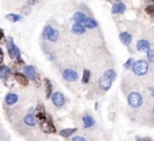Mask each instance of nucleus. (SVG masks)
Returning <instances> with one entry per match:
<instances>
[{
    "label": "nucleus",
    "mask_w": 154,
    "mask_h": 141,
    "mask_svg": "<svg viewBox=\"0 0 154 141\" xmlns=\"http://www.w3.org/2000/svg\"><path fill=\"white\" fill-rule=\"evenodd\" d=\"M116 78V74L114 70H107L100 78H99V86H100L101 90L108 91L112 86V82L114 81V79Z\"/></svg>",
    "instance_id": "f257e3e1"
},
{
    "label": "nucleus",
    "mask_w": 154,
    "mask_h": 141,
    "mask_svg": "<svg viewBox=\"0 0 154 141\" xmlns=\"http://www.w3.org/2000/svg\"><path fill=\"white\" fill-rule=\"evenodd\" d=\"M148 63L143 60H137V61L134 62L132 66L133 73L137 76H143L145 75L146 73L148 72Z\"/></svg>",
    "instance_id": "f03ea898"
},
{
    "label": "nucleus",
    "mask_w": 154,
    "mask_h": 141,
    "mask_svg": "<svg viewBox=\"0 0 154 141\" xmlns=\"http://www.w3.org/2000/svg\"><path fill=\"white\" fill-rule=\"evenodd\" d=\"M128 103L131 107H139L143 104V97L139 93L133 92L128 96Z\"/></svg>",
    "instance_id": "7ed1b4c3"
},
{
    "label": "nucleus",
    "mask_w": 154,
    "mask_h": 141,
    "mask_svg": "<svg viewBox=\"0 0 154 141\" xmlns=\"http://www.w3.org/2000/svg\"><path fill=\"white\" fill-rule=\"evenodd\" d=\"M8 52H9V55L12 59H19L20 58V51L14 44L13 39L11 37H9V39H8Z\"/></svg>",
    "instance_id": "20e7f679"
},
{
    "label": "nucleus",
    "mask_w": 154,
    "mask_h": 141,
    "mask_svg": "<svg viewBox=\"0 0 154 141\" xmlns=\"http://www.w3.org/2000/svg\"><path fill=\"white\" fill-rule=\"evenodd\" d=\"M43 37L49 41H56L59 37V33L56 28H52V26H47L43 31Z\"/></svg>",
    "instance_id": "39448f33"
},
{
    "label": "nucleus",
    "mask_w": 154,
    "mask_h": 141,
    "mask_svg": "<svg viewBox=\"0 0 154 141\" xmlns=\"http://www.w3.org/2000/svg\"><path fill=\"white\" fill-rule=\"evenodd\" d=\"M34 114H35V118H36V120L40 124H42L43 122L47 120V118H48L47 114H45V106H43V104H39L38 106L35 109Z\"/></svg>",
    "instance_id": "423d86ee"
},
{
    "label": "nucleus",
    "mask_w": 154,
    "mask_h": 141,
    "mask_svg": "<svg viewBox=\"0 0 154 141\" xmlns=\"http://www.w3.org/2000/svg\"><path fill=\"white\" fill-rule=\"evenodd\" d=\"M62 77L66 81H76L77 78H78V74H77L76 70H72V68H66V70L62 72Z\"/></svg>",
    "instance_id": "0eeeda50"
},
{
    "label": "nucleus",
    "mask_w": 154,
    "mask_h": 141,
    "mask_svg": "<svg viewBox=\"0 0 154 141\" xmlns=\"http://www.w3.org/2000/svg\"><path fill=\"white\" fill-rule=\"evenodd\" d=\"M41 130L45 133H55L56 132L55 126H54L53 122H52V120L50 119L49 117H48L47 120L41 124Z\"/></svg>",
    "instance_id": "6e6552de"
},
{
    "label": "nucleus",
    "mask_w": 154,
    "mask_h": 141,
    "mask_svg": "<svg viewBox=\"0 0 154 141\" xmlns=\"http://www.w3.org/2000/svg\"><path fill=\"white\" fill-rule=\"evenodd\" d=\"M52 101L56 106H62L64 104V96L59 92H56L52 95Z\"/></svg>",
    "instance_id": "1a4fd4ad"
},
{
    "label": "nucleus",
    "mask_w": 154,
    "mask_h": 141,
    "mask_svg": "<svg viewBox=\"0 0 154 141\" xmlns=\"http://www.w3.org/2000/svg\"><path fill=\"white\" fill-rule=\"evenodd\" d=\"M136 47L139 52H147L148 53V52L151 50V44H150L149 41L146 40V39H141V40H139L138 42H137Z\"/></svg>",
    "instance_id": "9d476101"
},
{
    "label": "nucleus",
    "mask_w": 154,
    "mask_h": 141,
    "mask_svg": "<svg viewBox=\"0 0 154 141\" xmlns=\"http://www.w3.org/2000/svg\"><path fill=\"white\" fill-rule=\"evenodd\" d=\"M23 70H24V73H26V76L29 79H31V80L36 79V72H35L34 66H32V65L24 66Z\"/></svg>",
    "instance_id": "9b49d317"
},
{
    "label": "nucleus",
    "mask_w": 154,
    "mask_h": 141,
    "mask_svg": "<svg viewBox=\"0 0 154 141\" xmlns=\"http://www.w3.org/2000/svg\"><path fill=\"white\" fill-rule=\"evenodd\" d=\"M14 77H15V79L17 80L18 83H20L21 86H28L29 83V78L26 77L24 74L22 73H18V72H16L15 74H14Z\"/></svg>",
    "instance_id": "f8f14e48"
},
{
    "label": "nucleus",
    "mask_w": 154,
    "mask_h": 141,
    "mask_svg": "<svg viewBox=\"0 0 154 141\" xmlns=\"http://www.w3.org/2000/svg\"><path fill=\"white\" fill-rule=\"evenodd\" d=\"M126 12V5L122 2H117L112 8V13L113 14H124Z\"/></svg>",
    "instance_id": "ddd939ff"
},
{
    "label": "nucleus",
    "mask_w": 154,
    "mask_h": 141,
    "mask_svg": "<svg viewBox=\"0 0 154 141\" xmlns=\"http://www.w3.org/2000/svg\"><path fill=\"white\" fill-rule=\"evenodd\" d=\"M73 19H74L75 21L77 22V23L85 24V22L87 21L88 17H87V16L85 15L84 13H82V12H76V13L73 15Z\"/></svg>",
    "instance_id": "4468645a"
},
{
    "label": "nucleus",
    "mask_w": 154,
    "mask_h": 141,
    "mask_svg": "<svg viewBox=\"0 0 154 141\" xmlns=\"http://www.w3.org/2000/svg\"><path fill=\"white\" fill-rule=\"evenodd\" d=\"M119 39L122 41V43H124L125 45H129L131 43V41H132V36L129 33L124 32L119 34Z\"/></svg>",
    "instance_id": "2eb2a0df"
},
{
    "label": "nucleus",
    "mask_w": 154,
    "mask_h": 141,
    "mask_svg": "<svg viewBox=\"0 0 154 141\" xmlns=\"http://www.w3.org/2000/svg\"><path fill=\"white\" fill-rule=\"evenodd\" d=\"M82 122H84V128H88L93 126V124H94V119H93L90 115L86 114V115H84V117H82Z\"/></svg>",
    "instance_id": "dca6fc26"
},
{
    "label": "nucleus",
    "mask_w": 154,
    "mask_h": 141,
    "mask_svg": "<svg viewBox=\"0 0 154 141\" xmlns=\"http://www.w3.org/2000/svg\"><path fill=\"white\" fill-rule=\"evenodd\" d=\"M24 123L26 124V125L29 126H35L36 125V118H35V116H33L32 114H28V115H26V117H24L23 119Z\"/></svg>",
    "instance_id": "f3484780"
},
{
    "label": "nucleus",
    "mask_w": 154,
    "mask_h": 141,
    "mask_svg": "<svg viewBox=\"0 0 154 141\" xmlns=\"http://www.w3.org/2000/svg\"><path fill=\"white\" fill-rule=\"evenodd\" d=\"M72 33L76 35H82L85 33V26L80 23H74L72 26Z\"/></svg>",
    "instance_id": "a211bd4d"
},
{
    "label": "nucleus",
    "mask_w": 154,
    "mask_h": 141,
    "mask_svg": "<svg viewBox=\"0 0 154 141\" xmlns=\"http://www.w3.org/2000/svg\"><path fill=\"white\" fill-rule=\"evenodd\" d=\"M18 101V96L16 94H8L5 97V102L9 105H13L15 104Z\"/></svg>",
    "instance_id": "6ab92c4d"
},
{
    "label": "nucleus",
    "mask_w": 154,
    "mask_h": 141,
    "mask_svg": "<svg viewBox=\"0 0 154 141\" xmlns=\"http://www.w3.org/2000/svg\"><path fill=\"white\" fill-rule=\"evenodd\" d=\"M45 97L47 99H49L51 97V93H52V84L50 82L49 79H45Z\"/></svg>",
    "instance_id": "aec40b11"
},
{
    "label": "nucleus",
    "mask_w": 154,
    "mask_h": 141,
    "mask_svg": "<svg viewBox=\"0 0 154 141\" xmlns=\"http://www.w3.org/2000/svg\"><path fill=\"white\" fill-rule=\"evenodd\" d=\"M10 73H11V70H10L8 66H5L2 64V65H1V68H0V77L2 78V79H5V77L10 75Z\"/></svg>",
    "instance_id": "412c9836"
},
{
    "label": "nucleus",
    "mask_w": 154,
    "mask_h": 141,
    "mask_svg": "<svg viewBox=\"0 0 154 141\" xmlns=\"http://www.w3.org/2000/svg\"><path fill=\"white\" fill-rule=\"evenodd\" d=\"M76 130H77V128H64V130H60L59 134H60V136L64 137V138H68L70 135H72L73 133L76 132Z\"/></svg>",
    "instance_id": "4be33fe9"
},
{
    "label": "nucleus",
    "mask_w": 154,
    "mask_h": 141,
    "mask_svg": "<svg viewBox=\"0 0 154 141\" xmlns=\"http://www.w3.org/2000/svg\"><path fill=\"white\" fill-rule=\"evenodd\" d=\"M86 28H96L97 26V23L95 22V20H93L92 18H88L87 19V21L85 22V24H84Z\"/></svg>",
    "instance_id": "5701e85b"
},
{
    "label": "nucleus",
    "mask_w": 154,
    "mask_h": 141,
    "mask_svg": "<svg viewBox=\"0 0 154 141\" xmlns=\"http://www.w3.org/2000/svg\"><path fill=\"white\" fill-rule=\"evenodd\" d=\"M5 18L12 22H16V21H18V20L21 19V17H20L19 15H16V14H9Z\"/></svg>",
    "instance_id": "b1692460"
},
{
    "label": "nucleus",
    "mask_w": 154,
    "mask_h": 141,
    "mask_svg": "<svg viewBox=\"0 0 154 141\" xmlns=\"http://www.w3.org/2000/svg\"><path fill=\"white\" fill-rule=\"evenodd\" d=\"M90 76H91L90 70H84V75H82V82H84V83H88L89 80H90Z\"/></svg>",
    "instance_id": "393cba45"
},
{
    "label": "nucleus",
    "mask_w": 154,
    "mask_h": 141,
    "mask_svg": "<svg viewBox=\"0 0 154 141\" xmlns=\"http://www.w3.org/2000/svg\"><path fill=\"white\" fill-rule=\"evenodd\" d=\"M146 13L149 14L150 16L154 18V4H151V5H147L146 7Z\"/></svg>",
    "instance_id": "a878e982"
},
{
    "label": "nucleus",
    "mask_w": 154,
    "mask_h": 141,
    "mask_svg": "<svg viewBox=\"0 0 154 141\" xmlns=\"http://www.w3.org/2000/svg\"><path fill=\"white\" fill-rule=\"evenodd\" d=\"M147 57H148V60L150 62H154V50L151 49L149 52L147 53Z\"/></svg>",
    "instance_id": "bb28decb"
},
{
    "label": "nucleus",
    "mask_w": 154,
    "mask_h": 141,
    "mask_svg": "<svg viewBox=\"0 0 154 141\" xmlns=\"http://www.w3.org/2000/svg\"><path fill=\"white\" fill-rule=\"evenodd\" d=\"M133 64H134V60H133V58H129L128 61L125 63V68H130L131 66H133Z\"/></svg>",
    "instance_id": "cd10ccee"
},
{
    "label": "nucleus",
    "mask_w": 154,
    "mask_h": 141,
    "mask_svg": "<svg viewBox=\"0 0 154 141\" xmlns=\"http://www.w3.org/2000/svg\"><path fill=\"white\" fill-rule=\"evenodd\" d=\"M72 141H86V139H85L84 137H82V136H76V137H74V138L72 139Z\"/></svg>",
    "instance_id": "c85d7f7f"
},
{
    "label": "nucleus",
    "mask_w": 154,
    "mask_h": 141,
    "mask_svg": "<svg viewBox=\"0 0 154 141\" xmlns=\"http://www.w3.org/2000/svg\"><path fill=\"white\" fill-rule=\"evenodd\" d=\"M30 12H31V10L29 9L28 7H23V8H22V13H23V14H26V15H28Z\"/></svg>",
    "instance_id": "c756f323"
},
{
    "label": "nucleus",
    "mask_w": 154,
    "mask_h": 141,
    "mask_svg": "<svg viewBox=\"0 0 154 141\" xmlns=\"http://www.w3.org/2000/svg\"><path fill=\"white\" fill-rule=\"evenodd\" d=\"M137 140L136 141H151V138H149V137H146V138H138L137 137Z\"/></svg>",
    "instance_id": "7c9ffc66"
},
{
    "label": "nucleus",
    "mask_w": 154,
    "mask_h": 141,
    "mask_svg": "<svg viewBox=\"0 0 154 141\" xmlns=\"http://www.w3.org/2000/svg\"><path fill=\"white\" fill-rule=\"evenodd\" d=\"M29 4H35V3H36V1H29Z\"/></svg>",
    "instance_id": "2f4dec72"
},
{
    "label": "nucleus",
    "mask_w": 154,
    "mask_h": 141,
    "mask_svg": "<svg viewBox=\"0 0 154 141\" xmlns=\"http://www.w3.org/2000/svg\"><path fill=\"white\" fill-rule=\"evenodd\" d=\"M153 115H154V109H153Z\"/></svg>",
    "instance_id": "473e14b6"
}]
</instances>
